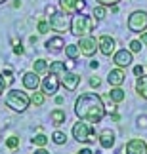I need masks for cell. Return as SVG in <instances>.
Wrapping results in <instances>:
<instances>
[{"instance_id":"44","label":"cell","mask_w":147,"mask_h":154,"mask_svg":"<svg viewBox=\"0 0 147 154\" xmlns=\"http://www.w3.org/2000/svg\"><path fill=\"white\" fill-rule=\"evenodd\" d=\"M2 2H6V0H0V4H2Z\"/></svg>"},{"instance_id":"33","label":"cell","mask_w":147,"mask_h":154,"mask_svg":"<svg viewBox=\"0 0 147 154\" xmlns=\"http://www.w3.org/2000/svg\"><path fill=\"white\" fill-rule=\"evenodd\" d=\"M90 86L92 88H99V86H101V80H99L97 76H92V78H90Z\"/></svg>"},{"instance_id":"36","label":"cell","mask_w":147,"mask_h":154,"mask_svg":"<svg viewBox=\"0 0 147 154\" xmlns=\"http://www.w3.org/2000/svg\"><path fill=\"white\" fill-rule=\"evenodd\" d=\"M2 76H6V84H11V82H14V78H11V70H4Z\"/></svg>"},{"instance_id":"30","label":"cell","mask_w":147,"mask_h":154,"mask_svg":"<svg viewBox=\"0 0 147 154\" xmlns=\"http://www.w3.org/2000/svg\"><path fill=\"white\" fill-rule=\"evenodd\" d=\"M142 48H143V44H142V40H132L130 42V50L132 53H138V51H142Z\"/></svg>"},{"instance_id":"4","label":"cell","mask_w":147,"mask_h":154,"mask_svg":"<svg viewBox=\"0 0 147 154\" xmlns=\"http://www.w3.org/2000/svg\"><path fill=\"white\" fill-rule=\"evenodd\" d=\"M48 23H50L52 31H56L59 34L71 31V17H69V14H65V11H56V14H52Z\"/></svg>"},{"instance_id":"6","label":"cell","mask_w":147,"mask_h":154,"mask_svg":"<svg viewBox=\"0 0 147 154\" xmlns=\"http://www.w3.org/2000/svg\"><path fill=\"white\" fill-rule=\"evenodd\" d=\"M78 50H80V53L82 55H86V57H92L94 53L97 51V40L92 36V34H88V36H80V40H78Z\"/></svg>"},{"instance_id":"41","label":"cell","mask_w":147,"mask_h":154,"mask_svg":"<svg viewBox=\"0 0 147 154\" xmlns=\"http://www.w3.org/2000/svg\"><path fill=\"white\" fill-rule=\"evenodd\" d=\"M78 154H94V152H92V150H90V149H82V150H80V152H78Z\"/></svg>"},{"instance_id":"38","label":"cell","mask_w":147,"mask_h":154,"mask_svg":"<svg viewBox=\"0 0 147 154\" xmlns=\"http://www.w3.org/2000/svg\"><path fill=\"white\" fill-rule=\"evenodd\" d=\"M33 154H50V152H48V150H46V149H44V146H40V149H37V150H34Z\"/></svg>"},{"instance_id":"5","label":"cell","mask_w":147,"mask_h":154,"mask_svg":"<svg viewBox=\"0 0 147 154\" xmlns=\"http://www.w3.org/2000/svg\"><path fill=\"white\" fill-rule=\"evenodd\" d=\"M128 29L132 32H143L147 29V11L138 10L134 14H130V17H128Z\"/></svg>"},{"instance_id":"17","label":"cell","mask_w":147,"mask_h":154,"mask_svg":"<svg viewBox=\"0 0 147 154\" xmlns=\"http://www.w3.org/2000/svg\"><path fill=\"white\" fill-rule=\"evenodd\" d=\"M107 95H109V99L113 103H122L126 99V93H124V90H122L120 86H113V90H111Z\"/></svg>"},{"instance_id":"12","label":"cell","mask_w":147,"mask_h":154,"mask_svg":"<svg viewBox=\"0 0 147 154\" xmlns=\"http://www.w3.org/2000/svg\"><path fill=\"white\" fill-rule=\"evenodd\" d=\"M59 82L65 86V90L75 91L76 88H78V84H80V76L76 72H69V70H65V72L59 76Z\"/></svg>"},{"instance_id":"19","label":"cell","mask_w":147,"mask_h":154,"mask_svg":"<svg viewBox=\"0 0 147 154\" xmlns=\"http://www.w3.org/2000/svg\"><path fill=\"white\" fill-rule=\"evenodd\" d=\"M50 120H52V124H54V126H61V124H65V120H67L65 110H61V109L52 110V112H50Z\"/></svg>"},{"instance_id":"43","label":"cell","mask_w":147,"mask_h":154,"mask_svg":"<svg viewBox=\"0 0 147 154\" xmlns=\"http://www.w3.org/2000/svg\"><path fill=\"white\" fill-rule=\"evenodd\" d=\"M90 67H92V69H97V67H99V63H97V61H92V63H90Z\"/></svg>"},{"instance_id":"25","label":"cell","mask_w":147,"mask_h":154,"mask_svg":"<svg viewBox=\"0 0 147 154\" xmlns=\"http://www.w3.org/2000/svg\"><path fill=\"white\" fill-rule=\"evenodd\" d=\"M48 141H50V137H48V135H44V133H38V135H34V137L31 139V143H33L34 146H46V145H48Z\"/></svg>"},{"instance_id":"37","label":"cell","mask_w":147,"mask_h":154,"mask_svg":"<svg viewBox=\"0 0 147 154\" xmlns=\"http://www.w3.org/2000/svg\"><path fill=\"white\" fill-rule=\"evenodd\" d=\"M4 90H6V80H4V76L0 74V95L4 93Z\"/></svg>"},{"instance_id":"39","label":"cell","mask_w":147,"mask_h":154,"mask_svg":"<svg viewBox=\"0 0 147 154\" xmlns=\"http://www.w3.org/2000/svg\"><path fill=\"white\" fill-rule=\"evenodd\" d=\"M46 14H48V15L56 14V8H52V6H48V8H46Z\"/></svg>"},{"instance_id":"3","label":"cell","mask_w":147,"mask_h":154,"mask_svg":"<svg viewBox=\"0 0 147 154\" xmlns=\"http://www.w3.org/2000/svg\"><path fill=\"white\" fill-rule=\"evenodd\" d=\"M94 17L84 15L82 11H78V15H75V19H71V32L75 36H88L94 31Z\"/></svg>"},{"instance_id":"11","label":"cell","mask_w":147,"mask_h":154,"mask_svg":"<svg viewBox=\"0 0 147 154\" xmlns=\"http://www.w3.org/2000/svg\"><path fill=\"white\" fill-rule=\"evenodd\" d=\"M90 129H92V128H90V124L84 122V120H80V122H76L75 126H73V137L78 141V143H86Z\"/></svg>"},{"instance_id":"21","label":"cell","mask_w":147,"mask_h":154,"mask_svg":"<svg viewBox=\"0 0 147 154\" xmlns=\"http://www.w3.org/2000/svg\"><path fill=\"white\" fill-rule=\"evenodd\" d=\"M33 70L38 76L40 74H46V72H48V61H46V59H37V61L33 63Z\"/></svg>"},{"instance_id":"29","label":"cell","mask_w":147,"mask_h":154,"mask_svg":"<svg viewBox=\"0 0 147 154\" xmlns=\"http://www.w3.org/2000/svg\"><path fill=\"white\" fill-rule=\"evenodd\" d=\"M37 31H38L40 34H46V32L50 31V23L46 21V19H40V21L37 23Z\"/></svg>"},{"instance_id":"9","label":"cell","mask_w":147,"mask_h":154,"mask_svg":"<svg viewBox=\"0 0 147 154\" xmlns=\"http://www.w3.org/2000/svg\"><path fill=\"white\" fill-rule=\"evenodd\" d=\"M59 8L65 14H78L86 8V0H59Z\"/></svg>"},{"instance_id":"14","label":"cell","mask_w":147,"mask_h":154,"mask_svg":"<svg viewBox=\"0 0 147 154\" xmlns=\"http://www.w3.org/2000/svg\"><path fill=\"white\" fill-rule=\"evenodd\" d=\"M21 82H23V88L29 90V91H34V90H38V88H40V78H38V74L34 72V70L23 74L21 76Z\"/></svg>"},{"instance_id":"24","label":"cell","mask_w":147,"mask_h":154,"mask_svg":"<svg viewBox=\"0 0 147 154\" xmlns=\"http://www.w3.org/2000/svg\"><path fill=\"white\" fill-rule=\"evenodd\" d=\"M65 55H67L69 59H76V57L80 55L78 46H76V44H67V46H65Z\"/></svg>"},{"instance_id":"28","label":"cell","mask_w":147,"mask_h":154,"mask_svg":"<svg viewBox=\"0 0 147 154\" xmlns=\"http://www.w3.org/2000/svg\"><path fill=\"white\" fill-rule=\"evenodd\" d=\"M6 146H8L10 150H15L17 146H19V137H15V135L8 137V139H6Z\"/></svg>"},{"instance_id":"1","label":"cell","mask_w":147,"mask_h":154,"mask_svg":"<svg viewBox=\"0 0 147 154\" xmlns=\"http://www.w3.org/2000/svg\"><path fill=\"white\" fill-rule=\"evenodd\" d=\"M75 114L78 116V120H84L88 124H97L103 120L107 110H105L103 99L97 93L88 91V93H82L75 101Z\"/></svg>"},{"instance_id":"22","label":"cell","mask_w":147,"mask_h":154,"mask_svg":"<svg viewBox=\"0 0 147 154\" xmlns=\"http://www.w3.org/2000/svg\"><path fill=\"white\" fill-rule=\"evenodd\" d=\"M48 70L54 72V74H57V76H61L67 69H65V63H63V61H54V63L48 65Z\"/></svg>"},{"instance_id":"23","label":"cell","mask_w":147,"mask_h":154,"mask_svg":"<svg viewBox=\"0 0 147 154\" xmlns=\"http://www.w3.org/2000/svg\"><path fill=\"white\" fill-rule=\"evenodd\" d=\"M44 101H46V93H44V91H37V90H34V91H33V95H31V105H34V106H42Z\"/></svg>"},{"instance_id":"27","label":"cell","mask_w":147,"mask_h":154,"mask_svg":"<svg viewBox=\"0 0 147 154\" xmlns=\"http://www.w3.org/2000/svg\"><path fill=\"white\" fill-rule=\"evenodd\" d=\"M52 141H54L56 145H65L67 143V135L63 131H54V135H52Z\"/></svg>"},{"instance_id":"13","label":"cell","mask_w":147,"mask_h":154,"mask_svg":"<svg viewBox=\"0 0 147 154\" xmlns=\"http://www.w3.org/2000/svg\"><path fill=\"white\" fill-rule=\"evenodd\" d=\"M126 154H147V143L143 139H130L124 146Z\"/></svg>"},{"instance_id":"8","label":"cell","mask_w":147,"mask_h":154,"mask_svg":"<svg viewBox=\"0 0 147 154\" xmlns=\"http://www.w3.org/2000/svg\"><path fill=\"white\" fill-rule=\"evenodd\" d=\"M97 50L103 53V55L111 57L113 53L117 51V42L113 36H109V34H101V36L97 38Z\"/></svg>"},{"instance_id":"20","label":"cell","mask_w":147,"mask_h":154,"mask_svg":"<svg viewBox=\"0 0 147 154\" xmlns=\"http://www.w3.org/2000/svg\"><path fill=\"white\" fill-rule=\"evenodd\" d=\"M63 46H65V42H63L61 36H54L46 42V48L52 50V51H59V50H63Z\"/></svg>"},{"instance_id":"10","label":"cell","mask_w":147,"mask_h":154,"mask_svg":"<svg viewBox=\"0 0 147 154\" xmlns=\"http://www.w3.org/2000/svg\"><path fill=\"white\" fill-rule=\"evenodd\" d=\"M134 61V57H132V51L130 50H119V51H115L113 53V63L117 65V67H120V69H124V67H130Z\"/></svg>"},{"instance_id":"34","label":"cell","mask_w":147,"mask_h":154,"mask_svg":"<svg viewBox=\"0 0 147 154\" xmlns=\"http://www.w3.org/2000/svg\"><path fill=\"white\" fill-rule=\"evenodd\" d=\"M23 51H25V50H23V46L17 44V42H14V53H15V55H21Z\"/></svg>"},{"instance_id":"31","label":"cell","mask_w":147,"mask_h":154,"mask_svg":"<svg viewBox=\"0 0 147 154\" xmlns=\"http://www.w3.org/2000/svg\"><path fill=\"white\" fill-rule=\"evenodd\" d=\"M120 0H97V4H101V6H105V8H111V6H117Z\"/></svg>"},{"instance_id":"35","label":"cell","mask_w":147,"mask_h":154,"mask_svg":"<svg viewBox=\"0 0 147 154\" xmlns=\"http://www.w3.org/2000/svg\"><path fill=\"white\" fill-rule=\"evenodd\" d=\"M134 74H136V76H142V74H145V69L142 67V65H136V67H134Z\"/></svg>"},{"instance_id":"15","label":"cell","mask_w":147,"mask_h":154,"mask_svg":"<svg viewBox=\"0 0 147 154\" xmlns=\"http://www.w3.org/2000/svg\"><path fill=\"white\" fill-rule=\"evenodd\" d=\"M124 80H126V74H124V70H122L120 67L113 69L107 74V82H109L111 86H122V84H124Z\"/></svg>"},{"instance_id":"40","label":"cell","mask_w":147,"mask_h":154,"mask_svg":"<svg viewBox=\"0 0 147 154\" xmlns=\"http://www.w3.org/2000/svg\"><path fill=\"white\" fill-rule=\"evenodd\" d=\"M142 44L147 46V32H142Z\"/></svg>"},{"instance_id":"2","label":"cell","mask_w":147,"mask_h":154,"mask_svg":"<svg viewBox=\"0 0 147 154\" xmlns=\"http://www.w3.org/2000/svg\"><path fill=\"white\" fill-rule=\"evenodd\" d=\"M6 106H10L11 110L15 112H25L31 105V97L27 95L25 91H19V90H10L6 93Z\"/></svg>"},{"instance_id":"16","label":"cell","mask_w":147,"mask_h":154,"mask_svg":"<svg viewBox=\"0 0 147 154\" xmlns=\"http://www.w3.org/2000/svg\"><path fill=\"white\" fill-rule=\"evenodd\" d=\"M97 141H99V145H101L103 149H111V146L115 145V131L103 129V131L97 135Z\"/></svg>"},{"instance_id":"26","label":"cell","mask_w":147,"mask_h":154,"mask_svg":"<svg viewBox=\"0 0 147 154\" xmlns=\"http://www.w3.org/2000/svg\"><path fill=\"white\" fill-rule=\"evenodd\" d=\"M105 15H107V10H105V6H101V4H97L96 8H94V11H92V17L96 21H101Z\"/></svg>"},{"instance_id":"7","label":"cell","mask_w":147,"mask_h":154,"mask_svg":"<svg viewBox=\"0 0 147 154\" xmlns=\"http://www.w3.org/2000/svg\"><path fill=\"white\" fill-rule=\"evenodd\" d=\"M59 76L54 74V72H50L46 78L40 82V88H42V91L46 93V95H56L57 90H59Z\"/></svg>"},{"instance_id":"32","label":"cell","mask_w":147,"mask_h":154,"mask_svg":"<svg viewBox=\"0 0 147 154\" xmlns=\"http://www.w3.org/2000/svg\"><path fill=\"white\" fill-rule=\"evenodd\" d=\"M96 139H97L96 131H92V129H90V133H88V139H86V143H88V145H92V143H96Z\"/></svg>"},{"instance_id":"42","label":"cell","mask_w":147,"mask_h":154,"mask_svg":"<svg viewBox=\"0 0 147 154\" xmlns=\"http://www.w3.org/2000/svg\"><path fill=\"white\" fill-rule=\"evenodd\" d=\"M63 101H65L63 97H56V103H57V105H63Z\"/></svg>"},{"instance_id":"18","label":"cell","mask_w":147,"mask_h":154,"mask_svg":"<svg viewBox=\"0 0 147 154\" xmlns=\"http://www.w3.org/2000/svg\"><path fill=\"white\" fill-rule=\"evenodd\" d=\"M136 91H138L139 97L147 99V74L138 76V80H136Z\"/></svg>"}]
</instances>
